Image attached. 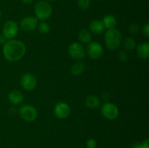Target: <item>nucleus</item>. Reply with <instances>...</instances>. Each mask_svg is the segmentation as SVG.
<instances>
[{"label": "nucleus", "mask_w": 149, "mask_h": 148, "mask_svg": "<svg viewBox=\"0 0 149 148\" xmlns=\"http://www.w3.org/2000/svg\"><path fill=\"white\" fill-rule=\"evenodd\" d=\"M26 46L23 41L16 39L7 40L3 45L2 53L4 57L9 62H16L24 57Z\"/></svg>", "instance_id": "1"}, {"label": "nucleus", "mask_w": 149, "mask_h": 148, "mask_svg": "<svg viewBox=\"0 0 149 148\" xmlns=\"http://www.w3.org/2000/svg\"><path fill=\"white\" fill-rule=\"evenodd\" d=\"M122 40V33L115 28L108 29L105 33V44L110 51H115L119 49Z\"/></svg>", "instance_id": "2"}, {"label": "nucleus", "mask_w": 149, "mask_h": 148, "mask_svg": "<svg viewBox=\"0 0 149 148\" xmlns=\"http://www.w3.org/2000/svg\"><path fill=\"white\" fill-rule=\"evenodd\" d=\"M34 13L38 20L45 21L52 15V7L46 0H39L35 4Z\"/></svg>", "instance_id": "3"}, {"label": "nucleus", "mask_w": 149, "mask_h": 148, "mask_svg": "<svg viewBox=\"0 0 149 148\" xmlns=\"http://www.w3.org/2000/svg\"><path fill=\"white\" fill-rule=\"evenodd\" d=\"M19 115L23 120L26 122H33L37 118L38 112L36 107L31 104H24L19 109Z\"/></svg>", "instance_id": "4"}, {"label": "nucleus", "mask_w": 149, "mask_h": 148, "mask_svg": "<svg viewBox=\"0 0 149 148\" xmlns=\"http://www.w3.org/2000/svg\"><path fill=\"white\" fill-rule=\"evenodd\" d=\"M19 31L17 23L14 20H7L4 23L1 29V33L8 40L14 39L17 36Z\"/></svg>", "instance_id": "5"}, {"label": "nucleus", "mask_w": 149, "mask_h": 148, "mask_svg": "<svg viewBox=\"0 0 149 148\" xmlns=\"http://www.w3.org/2000/svg\"><path fill=\"white\" fill-rule=\"evenodd\" d=\"M101 115L106 119L113 120L117 118L119 115V110L117 106L112 102H106L100 108Z\"/></svg>", "instance_id": "6"}, {"label": "nucleus", "mask_w": 149, "mask_h": 148, "mask_svg": "<svg viewBox=\"0 0 149 148\" xmlns=\"http://www.w3.org/2000/svg\"><path fill=\"white\" fill-rule=\"evenodd\" d=\"M87 44L85 51L90 59H98L103 56L104 50L101 44L97 41H91Z\"/></svg>", "instance_id": "7"}, {"label": "nucleus", "mask_w": 149, "mask_h": 148, "mask_svg": "<svg viewBox=\"0 0 149 148\" xmlns=\"http://www.w3.org/2000/svg\"><path fill=\"white\" fill-rule=\"evenodd\" d=\"M69 56L75 60H81L84 59L86 55V51L84 46L79 42L71 44L68 49Z\"/></svg>", "instance_id": "8"}, {"label": "nucleus", "mask_w": 149, "mask_h": 148, "mask_svg": "<svg viewBox=\"0 0 149 148\" xmlns=\"http://www.w3.org/2000/svg\"><path fill=\"white\" fill-rule=\"evenodd\" d=\"M71 113V107L65 102H59L54 107V114L59 119L67 118L70 116Z\"/></svg>", "instance_id": "9"}, {"label": "nucleus", "mask_w": 149, "mask_h": 148, "mask_svg": "<svg viewBox=\"0 0 149 148\" xmlns=\"http://www.w3.org/2000/svg\"><path fill=\"white\" fill-rule=\"evenodd\" d=\"M20 84L26 91H32L34 89L37 85V80L34 75L28 73H25L20 79Z\"/></svg>", "instance_id": "10"}, {"label": "nucleus", "mask_w": 149, "mask_h": 148, "mask_svg": "<svg viewBox=\"0 0 149 148\" xmlns=\"http://www.w3.org/2000/svg\"><path fill=\"white\" fill-rule=\"evenodd\" d=\"M39 20L33 16H26L20 22V26L22 30L26 32L33 31L37 28Z\"/></svg>", "instance_id": "11"}, {"label": "nucleus", "mask_w": 149, "mask_h": 148, "mask_svg": "<svg viewBox=\"0 0 149 148\" xmlns=\"http://www.w3.org/2000/svg\"><path fill=\"white\" fill-rule=\"evenodd\" d=\"M105 29L106 28L103 25V21L100 20H93L89 24V30L93 34H101L104 32Z\"/></svg>", "instance_id": "12"}, {"label": "nucleus", "mask_w": 149, "mask_h": 148, "mask_svg": "<svg viewBox=\"0 0 149 148\" xmlns=\"http://www.w3.org/2000/svg\"><path fill=\"white\" fill-rule=\"evenodd\" d=\"M8 100L13 104H20V103H22L24 100V96L23 94L20 91L17 89L12 90L9 92L8 95Z\"/></svg>", "instance_id": "13"}, {"label": "nucleus", "mask_w": 149, "mask_h": 148, "mask_svg": "<svg viewBox=\"0 0 149 148\" xmlns=\"http://www.w3.org/2000/svg\"><path fill=\"white\" fill-rule=\"evenodd\" d=\"M137 55L141 59H147L149 57V43L143 42L137 47Z\"/></svg>", "instance_id": "14"}, {"label": "nucleus", "mask_w": 149, "mask_h": 148, "mask_svg": "<svg viewBox=\"0 0 149 148\" xmlns=\"http://www.w3.org/2000/svg\"><path fill=\"white\" fill-rule=\"evenodd\" d=\"M85 104L90 109H97L100 106V100L97 96L89 95L85 100Z\"/></svg>", "instance_id": "15"}, {"label": "nucleus", "mask_w": 149, "mask_h": 148, "mask_svg": "<svg viewBox=\"0 0 149 148\" xmlns=\"http://www.w3.org/2000/svg\"><path fill=\"white\" fill-rule=\"evenodd\" d=\"M102 21H103L105 28L107 30L108 29L114 28L116 27V24H117L116 18L112 15H105Z\"/></svg>", "instance_id": "16"}, {"label": "nucleus", "mask_w": 149, "mask_h": 148, "mask_svg": "<svg viewBox=\"0 0 149 148\" xmlns=\"http://www.w3.org/2000/svg\"><path fill=\"white\" fill-rule=\"evenodd\" d=\"M84 69H85V66L84 63L80 61H77L71 65V73L75 76H79L84 73Z\"/></svg>", "instance_id": "17"}, {"label": "nucleus", "mask_w": 149, "mask_h": 148, "mask_svg": "<svg viewBox=\"0 0 149 148\" xmlns=\"http://www.w3.org/2000/svg\"><path fill=\"white\" fill-rule=\"evenodd\" d=\"M79 40L83 44H89L92 41V33L89 30L83 29L79 33Z\"/></svg>", "instance_id": "18"}, {"label": "nucleus", "mask_w": 149, "mask_h": 148, "mask_svg": "<svg viewBox=\"0 0 149 148\" xmlns=\"http://www.w3.org/2000/svg\"><path fill=\"white\" fill-rule=\"evenodd\" d=\"M122 44H123L124 48L127 51L133 50L136 47V42L135 39L130 36L126 37L124 40H122Z\"/></svg>", "instance_id": "19"}, {"label": "nucleus", "mask_w": 149, "mask_h": 148, "mask_svg": "<svg viewBox=\"0 0 149 148\" xmlns=\"http://www.w3.org/2000/svg\"><path fill=\"white\" fill-rule=\"evenodd\" d=\"M37 28L39 33H42V34H47L50 30L49 25L45 21H42L39 24H38Z\"/></svg>", "instance_id": "20"}, {"label": "nucleus", "mask_w": 149, "mask_h": 148, "mask_svg": "<svg viewBox=\"0 0 149 148\" xmlns=\"http://www.w3.org/2000/svg\"><path fill=\"white\" fill-rule=\"evenodd\" d=\"M77 4L80 10H81L82 11H86L90 7L91 0H78Z\"/></svg>", "instance_id": "21"}, {"label": "nucleus", "mask_w": 149, "mask_h": 148, "mask_svg": "<svg viewBox=\"0 0 149 148\" xmlns=\"http://www.w3.org/2000/svg\"><path fill=\"white\" fill-rule=\"evenodd\" d=\"M119 59L122 62H126L128 59V54L125 50H120L117 54Z\"/></svg>", "instance_id": "22"}, {"label": "nucleus", "mask_w": 149, "mask_h": 148, "mask_svg": "<svg viewBox=\"0 0 149 148\" xmlns=\"http://www.w3.org/2000/svg\"><path fill=\"white\" fill-rule=\"evenodd\" d=\"M140 26L137 23H132L129 26V31L132 34H136L140 31Z\"/></svg>", "instance_id": "23"}, {"label": "nucleus", "mask_w": 149, "mask_h": 148, "mask_svg": "<svg viewBox=\"0 0 149 148\" xmlns=\"http://www.w3.org/2000/svg\"><path fill=\"white\" fill-rule=\"evenodd\" d=\"M133 148H149V139H146L141 143H136Z\"/></svg>", "instance_id": "24"}, {"label": "nucleus", "mask_w": 149, "mask_h": 148, "mask_svg": "<svg viewBox=\"0 0 149 148\" xmlns=\"http://www.w3.org/2000/svg\"><path fill=\"white\" fill-rule=\"evenodd\" d=\"M87 148H96L97 147V142L94 139H89L86 143Z\"/></svg>", "instance_id": "25"}, {"label": "nucleus", "mask_w": 149, "mask_h": 148, "mask_svg": "<svg viewBox=\"0 0 149 148\" xmlns=\"http://www.w3.org/2000/svg\"><path fill=\"white\" fill-rule=\"evenodd\" d=\"M143 34L144 36H146V37H148L149 36V24L148 23H146L145 26L143 28Z\"/></svg>", "instance_id": "26"}, {"label": "nucleus", "mask_w": 149, "mask_h": 148, "mask_svg": "<svg viewBox=\"0 0 149 148\" xmlns=\"http://www.w3.org/2000/svg\"><path fill=\"white\" fill-rule=\"evenodd\" d=\"M6 41H7V39L4 37L2 33H1L0 34V45H4Z\"/></svg>", "instance_id": "27"}, {"label": "nucleus", "mask_w": 149, "mask_h": 148, "mask_svg": "<svg viewBox=\"0 0 149 148\" xmlns=\"http://www.w3.org/2000/svg\"><path fill=\"white\" fill-rule=\"evenodd\" d=\"M21 1H23V2L26 3V4H30V3L33 2L34 0H21Z\"/></svg>", "instance_id": "28"}, {"label": "nucleus", "mask_w": 149, "mask_h": 148, "mask_svg": "<svg viewBox=\"0 0 149 148\" xmlns=\"http://www.w3.org/2000/svg\"><path fill=\"white\" fill-rule=\"evenodd\" d=\"M1 15H2V12H1V11L0 10V18L1 17Z\"/></svg>", "instance_id": "29"}, {"label": "nucleus", "mask_w": 149, "mask_h": 148, "mask_svg": "<svg viewBox=\"0 0 149 148\" xmlns=\"http://www.w3.org/2000/svg\"><path fill=\"white\" fill-rule=\"evenodd\" d=\"M47 1H55V0H46Z\"/></svg>", "instance_id": "30"}, {"label": "nucleus", "mask_w": 149, "mask_h": 148, "mask_svg": "<svg viewBox=\"0 0 149 148\" xmlns=\"http://www.w3.org/2000/svg\"><path fill=\"white\" fill-rule=\"evenodd\" d=\"M99 1H104V0H99Z\"/></svg>", "instance_id": "31"}]
</instances>
